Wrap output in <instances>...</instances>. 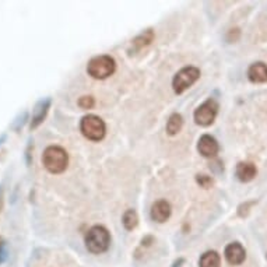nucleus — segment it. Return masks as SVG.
Here are the masks:
<instances>
[{"label": "nucleus", "instance_id": "1", "mask_svg": "<svg viewBox=\"0 0 267 267\" xmlns=\"http://www.w3.org/2000/svg\"><path fill=\"white\" fill-rule=\"evenodd\" d=\"M69 164L68 151L60 146H49L42 154V165L50 174H62Z\"/></svg>", "mask_w": 267, "mask_h": 267}, {"label": "nucleus", "instance_id": "2", "mask_svg": "<svg viewBox=\"0 0 267 267\" xmlns=\"http://www.w3.org/2000/svg\"><path fill=\"white\" fill-rule=\"evenodd\" d=\"M86 246L87 249L94 253V255H100L108 250L111 245V235L109 231L106 230L102 225H94L93 228H90L86 234Z\"/></svg>", "mask_w": 267, "mask_h": 267}, {"label": "nucleus", "instance_id": "3", "mask_svg": "<svg viewBox=\"0 0 267 267\" xmlns=\"http://www.w3.org/2000/svg\"><path fill=\"white\" fill-rule=\"evenodd\" d=\"M116 70L115 59L108 55H101L93 57L87 64V73L95 80H105Z\"/></svg>", "mask_w": 267, "mask_h": 267}, {"label": "nucleus", "instance_id": "4", "mask_svg": "<svg viewBox=\"0 0 267 267\" xmlns=\"http://www.w3.org/2000/svg\"><path fill=\"white\" fill-rule=\"evenodd\" d=\"M80 130L83 136L87 137L91 142H100L105 137L106 126L105 122L97 115H86L81 119Z\"/></svg>", "mask_w": 267, "mask_h": 267}, {"label": "nucleus", "instance_id": "5", "mask_svg": "<svg viewBox=\"0 0 267 267\" xmlns=\"http://www.w3.org/2000/svg\"><path fill=\"white\" fill-rule=\"evenodd\" d=\"M199 69L194 68V66H186V68L180 69L175 75L174 80H172V88L176 94H182L199 80Z\"/></svg>", "mask_w": 267, "mask_h": 267}, {"label": "nucleus", "instance_id": "6", "mask_svg": "<svg viewBox=\"0 0 267 267\" xmlns=\"http://www.w3.org/2000/svg\"><path fill=\"white\" fill-rule=\"evenodd\" d=\"M218 113V104L217 101L209 98L207 101H205L202 105L194 111L193 113V118L194 122L200 126H210V124L216 120V116Z\"/></svg>", "mask_w": 267, "mask_h": 267}, {"label": "nucleus", "instance_id": "7", "mask_svg": "<svg viewBox=\"0 0 267 267\" xmlns=\"http://www.w3.org/2000/svg\"><path fill=\"white\" fill-rule=\"evenodd\" d=\"M50 104H52V98L50 97L41 98L35 104L34 109H32L31 120H30V129L31 130H35L37 127H39L42 124V122L46 118V115H48V112H49Z\"/></svg>", "mask_w": 267, "mask_h": 267}, {"label": "nucleus", "instance_id": "8", "mask_svg": "<svg viewBox=\"0 0 267 267\" xmlns=\"http://www.w3.org/2000/svg\"><path fill=\"white\" fill-rule=\"evenodd\" d=\"M224 255H225V259L230 264L239 266L246 259V250L239 242H232L230 245H227V248L224 250Z\"/></svg>", "mask_w": 267, "mask_h": 267}, {"label": "nucleus", "instance_id": "9", "mask_svg": "<svg viewBox=\"0 0 267 267\" xmlns=\"http://www.w3.org/2000/svg\"><path fill=\"white\" fill-rule=\"evenodd\" d=\"M197 150L199 153L206 158H214L220 151V146H218L217 140L210 135H203L199 139L197 143Z\"/></svg>", "mask_w": 267, "mask_h": 267}, {"label": "nucleus", "instance_id": "10", "mask_svg": "<svg viewBox=\"0 0 267 267\" xmlns=\"http://www.w3.org/2000/svg\"><path fill=\"white\" fill-rule=\"evenodd\" d=\"M153 39H154V31L149 28V30H146L142 34H139L136 38H133L130 42V46H129V49L127 52L133 55V53H136L140 49H143L144 46H147L153 42Z\"/></svg>", "mask_w": 267, "mask_h": 267}, {"label": "nucleus", "instance_id": "11", "mask_svg": "<svg viewBox=\"0 0 267 267\" xmlns=\"http://www.w3.org/2000/svg\"><path fill=\"white\" fill-rule=\"evenodd\" d=\"M171 216V205L167 200H157L151 207V218L157 223H165Z\"/></svg>", "mask_w": 267, "mask_h": 267}, {"label": "nucleus", "instance_id": "12", "mask_svg": "<svg viewBox=\"0 0 267 267\" xmlns=\"http://www.w3.org/2000/svg\"><path fill=\"white\" fill-rule=\"evenodd\" d=\"M257 174V169L253 162H239L236 165V178L241 182H250Z\"/></svg>", "mask_w": 267, "mask_h": 267}, {"label": "nucleus", "instance_id": "13", "mask_svg": "<svg viewBox=\"0 0 267 267\" xmlns=\"http://www.w3.org/2000/svg\"><path fill=\"white\" fill-rule=\"evenodd\" d=\"M248 79L252 83H266L267 81V64L263 62H256L250 64L248 70Z\"/></svg>", "mask_w": 267, "mask_h": 267}, {"label": "nucleus", "instance_id": "14", "mask_svg": "<svg viewBox=\"0 0 267 267\" xmlns=\"http://www.w3.org/2000/svg\"><path fill=\"white\" fill-rule=\"evenodd\" d=\"M221 257L216 250H207L205 252L199 260V267H220Z\"/></svg>", "mask_w": 267, "mask_h": 267}, {"label": "nucleus", "instance_id": "15", "mask_svg": "<svg viewBox=\"0 0 267 267\" xmlns=\"http://www.w3.org/2000/svg\"><path fill=\"white\" fill-rule=\"evenodd\" d=\"M183 126V119L179 113H172L167 122V133L169 136H175L178 135Z\"/></svg>", "mask_w": 267, "mask_h": 267}, {"label": "nucleus", "instance_id": "16", "mask_svg": "<svg viewBox=\"0 0 267 267\" xmlns=\"http://www.w3.org/2000/svg\"><path fill=\"white\" fill-rule=\"evenodd\" d=\"M122 223H123L124 228L127 231L135 230L139 224V217H137V213L135 210H127V212L123 214V218H122Z\"/></svg>", "mask_w": 267, "mask_h": 267}, {"label": "nucleus", "instance_id": "17", "mask_svg": "<svg viewBox=\"0 0 267 267\" xmlns=\"http://www.w3.org/2000/svg\"><path fill=\"white\" fill-rule=\"evenodd\" d=\"M196 182L199 183L200 186L205 187V189H210V187L214 185V180H213L212 176L209 175H196Z\"/></svg>", "mask_w": 267, "mask_h": 267}, {"label": "nucleus", "instance_id": "18", "mask_svg": "<svg viewBox=\"0 0 267 267\" xmlns=\"http://www.w3.org/2000/svg\"><path fill=\"white\" fill-rule=\"evenodd\" d=\"M27 119H28V112L24 111L23 113H20L19 116L16 118V120L12 123V129H14L16 131H19L23 126H24V123L27 122Z\"/></svg>", "mask_w": 267, "mask_h": 267}, {"label": "nucleus", "instance_id": "19", "mask_svg": "<svg viewBox=\"0 0 267 267\" xmlns=\"http://www.w3.org/2000/svg\"><path fill=\"white\" fill-rule=\"evenodd\" d=\"M79 105L83 108V109H91L94 105H95V100H94L93 97H90V95H86V97H81L80 100H79Z\"/></svg>", "mask_w": 267, "mask_h": 267}, {"label": "nucleus", "instance_id": "20", "mask_svg": "<svg viewBox=\"0 0 267 267\" xmlns=\"http://www.w3.org/2000/svg\"><path fill=\"white\" fill-rule=\"evenodd\" d=\"M31 147H32V143H31V140H30V142H28V147H27V151H25L27 165H30V164H31Z\"/></svg>", "mask_w": 267, "mask_h": 267}, {"label": "nucleus", "instance_id": "21", "mask_svg": "<svg viewBox=\"0 0 267 267\" xmlns=\"http://www.w3.org/2000/svg\"><path fill=\"white\" fill-rule=\"evenodd\" d=\"M6 257H7L6 245H2V246H0V264H2L3 261L6 260Z\"/></svg>", "mask_w": 267, "mask_h": 267}, {"label": "nucleus", "instance_id": "22", "mask_svg": "<svg viewBox=\"0 0 267 267\" xmlns=\"http://www.w3.org/2000/svg\"><path fill=\"white\" fill-rule=\"evenodd\" d=\"M3 206H5V189L3 185H0V212L3 210Z\"/></svg>", "mask_w": 267, "mask_h": 267}, {"label": "nucleus", "instance_id": "23", "mask_svg": "<svg viewBox=\"0 0 267 267\" xmlns=\"http://www.w3.org/2000/svg\"><path fill=\"white\" fill-rule=\"evenodd\" d=\"M153 241H154V238H153V236H146V238H143V241H142V243H143V246L144 245H146V246H149L150 243L153 242Z\"/></svg>", "mask_w": 267, "mask_h": 267}, {"label": "nucleus", "instance_id": "24", "mask_svg": "<svg viewBox=\"0 0 267 267\" xmlns=\"http://www.w3.org/2000/svg\"><path fill=\"white\" fill-rule=\"evenodd\" d=\"M235 34H236V37L234 38V41H235V39H238V37H239V30H235ZM230 37H234V30H231L230 34H228V38H230ZM230 41L232 42V38H231Z\"/></svg>", "mask_w": 267, "mask_h": 267}, {"label": "nucleus", "instance_id": "25", "mask_svg": "<svg viewBox=\"0 0 267 267\" xmlns=\"http://www.w3.org/2000/svg\"><path fill=\"white\" fill-rule=\"evenodd\" d=\"M183 261H185V260H183V259H182V257H180L179 260H176V261H175L174 264H172V267H180V264H182V263H183Z\"/></svg>", "mask_w": 267, "mask_h": 267}, {"label": "nucleus", "instance_id": "26", "mask_svg": "<svg viewBox=\"0 0 267 267\" xmlns=\"http://www.w3.org/2000/svg\"><path fill=\"white\" fill-rule=\"evenodd\" d=\"M6 139H7V135H6V133H3V135H0V144L5 143V142H6Z\"/></svg>", "mask_w": 267, "mask_h": 267}, {"label": "nucleus", "instance_id": "27", "mask_svg": "<svg viewBox=\"0 0 267 267\" xmlns=\"http://www.w3.org/2000/svg\"><path fill=\"white\" fill-rule=\"evenodd\" d=\"M2 245H5V242H3V239L0 238V246H2Z\"/></svg>", "mask_w": 267, "mask_h": 267}]
</instances>
